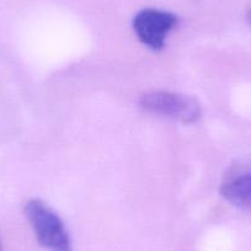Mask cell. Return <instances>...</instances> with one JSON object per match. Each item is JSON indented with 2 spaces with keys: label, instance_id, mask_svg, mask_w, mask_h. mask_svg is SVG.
I'll use <instances>...</instances> for the list:
<instances>
[{
  "label": "cell",
  "instance_id": "obj_4",
  "mask_svg": "<svg viewBox=\"0 0 251 251\" xmlns=\"http://www.w3.org/2000/svg\"><path fill=\"white\" fill-rule=\"evenodd\" d=\"M221 194L231 204L251 207V174H245L226 181L222 186Z\"/></svg>",
  "mask_w": 251,
  "mask_h": 251
},
{
  "label": "cell",
  "instance_id": "obj_5",
  "mask_svg": "<svg viewBox=\"0 0 251 251\" xmlns=\"http://www.w3.org/2000/svg\"><path fill=\"white\" fill-rule=\"evenodd\" d=\"M248 21H249V24H250V26H251V9L248 11Z\"/></svg>",
  "mask_w": 251,
  "mask_h": 251
},
{
  "label": "cell",
  "instance_id": "obj_1",
  "mask_svg": "<svg viewBox=\"0 0 251 251\" xmlns=\"http://www.w3.org/2000/svg\"><path fill=\"white\" fill-rule=\"evenodd\" d=\"M25 214L35 230L38 243L50 251H72V243L59 217L40 200H31Z\"/></svg>",
  "mask_w": 251,
  "mask_h": 251
},
{
  "label": "cell",
  "instance_id": "obj_6",
  "mask_svg": "<svg viewBox=\"0 0 251 251\" xmlns=\"http://www.w3.org/2000/svg\"><path fill=\"white\" fill-rule=\"evenodd\" d=\"M0 251H1V248H0Z\"/></svg>",
  "mask_w": 251,
  "mask_h": 251
},
{
  "label": "cell",
  "instance_id": "obj_3",
  "mask_svg": "<svg viewBox=\"0 0 251 251\" xmlns=\"http://www.w3.org/2000/svg\"><path fill=\"white\" fill-rule=\"evenodd\" d=\"M177 24V16L158 9H144L133 19V28L139 41L151 50H161L169 31Z\"/></svg>",
  "mask_w": 251,
  "mask_h": 251
},
{
  "label": "cell",
  "instance_id": "obj_2",
  "mask_svg": "<svg viewBox=\"0 0 251 251\" xmlns=\"http://www.w3.org/2000/svg\"><path fill=\"white\" fill-rule=\"evenodd\" d=\"M141 106L147 111L166 116L183 123H194L201 116L196 99L168 91H151L141 96Z\"/></svg>",
  "mask_w": 251,
  "mask_h": 251
}]
</instances>
